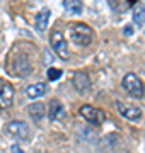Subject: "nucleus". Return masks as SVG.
I'll list each match as a JSON object with an SVG mask.
<instances>
[{
  "instance_id": "nucleus-1",
  "label": "nucleus",
  "mask_w": 145,
  "mask_h": 153,
  "mask_svg": "<svg viewBox=\"0 0 145 153\" xmlns=\"http://www.w3.org/2000/svg\"><path fill=\"white\" fill-rule=\"evenodd\" d=\"M68 34H70V38H72L73 43L78 44V46H89L92 43V39H94L92 29L87 24H82V22H73V24H70Z\"/></svg>"
},
{
  "instance_id": "nucleus-2",
  "label": "nucleus",
  "mask_w": 145,
  "mask_h": 153,
  "mask_svg": "<svg viewBox=\"0 0 145 153\" xmlns=\"http://www.w3.org/2000/svg\"><path fill=\"white\" fill-rule=\"evenodd\" d=\"M123 87L133 97H144V94H145L144 83H142V80L135 73H126L123 76Z\"/></svg>"
},
{
  "instance_id": "nucleus-3",
  "label": "nucleus",
  "mask_w": 145,
  "mask_h": 153,
  "mask_svg": "<svg viewBox=\"0 0 145 153\" xmlns=\"http://www.w3.org/2000/svg\"><path fill=\"white\" fill-rule=\"evenodd\" d=\"M10 65V68H9V71L12 70V73H16L17 76H28L29 73H31V61H29L28 55H24V53H21V55H17L14 60H12V63H9Z\"/></svg>"
},
{
  "instance_id": "nucleus-4",
  "label": "nucleus",
  "mask_w": 145,
  "mask_h": 153,
  "mask_svg": "<svg viewBox=\"0 0 145 153\" xmlns=\"http://www.w3.org/2000/svg\"><path fill=\"white\" fill-rule=\"evenodd\" d=\"M50 43H51V48L55 49V53H58L60 58L68 60L70 51H68V44H67V41H65L63 33H60V31H53L51 36H50Z\"/></svg>"
},
{
  "instance_id": "nucleus-5",
  "label": "nucleus",
  "mask_w": 145,
  "mask_h": 153,
  "mask_svg": "<svg viewBox=\"0 0 145 153\" xmlns=\"http://www.w3.org/2000/svg\"><path fill=\"white\" fill-rule=\"evenodd\" d=\"M5 133L12 138H17V140H28L31 134L29 126L24 121H10L9 124H5Z\"/></svg>"
},
{
  "instance_id": "nucleus-6",
  "label": "nucleus",
  "mask_w": 145,
  "mask_h": 153,
  "mask_svg": "<svg viewBox=\"0 0 145 153\" xmlns=\"http://www.w3.org/2000/svg\"><path fill=\"white\" fill-rule=\"evenodd\" d=\"M78 112H80V116H82L85 121H89L90 124L99 126L106 121V114L101 109H97V107H92V105H82V107L78 109Z\"/></svg>"
},
{
  "instance_id": "nucleus-7",
  "label": "nucleus",
  "mask_w": 145,
  "mask_h": 153,
  "mask_svg": "<svg viewBox=\"0 0 145 153\" xmlns=\"http://www.w3.org/2000/svg\"><path fill=\"white\" fill-rule=\"evenodd\" d=\"M116 109L118 112L123 116V117H126V119L130 121H137L142 117V111H140V107H137V105H132V104H126V102H121V100H116Z\"/></svg>"
},
{
  "instance_id": "nucleus-8",
  "label": "nucleus",
  "mask_w": 145,
  "mask_h": 153,
  "mask_svg": "<svg viewBox=\"0 0 145 153\" xmlns=\"http://www.w3.org/2000/svg\"><path fill=\"white\" fill-rule=\"evenodd\" d=\"M14 102V87L10 83H2L0 85V107L7 109Z\"/></svg>"
},
{
  "instance_id": "nucleus-9",
  "label": "nucleus",
  "mask_w": 145,
  "mask_h": 153,
  "mask_svg": "<svg viewBox=\"0 0 145 153\" xmlns=\"http://www.w3.org/2000/svg\"><path fill=\"white\" fill-rule=\"evenodd\" d=\"M48 117L50 121H61L65 119V109L58 99H51L50 107H48Z\"/></svg>"
},
{
  "instance_id": "nucleus-10",
  "label": "nucleus",
  "mask_w": 145,
  "mask_h": 153,
  "mask_svg": "<svg viewBox=\"0 0 145 153\" xmlns=\"http://www.w3.org/2000/svg\"><path fill=\"white\" fill-rule=\"evenodd\" d=\"M73 85H75V88H77L78 92H85V90H89V87H90L89 75H87L85 71H77V73L73 75Z\"/></svg>"
},
{
  "instance_id": "nucleus-11",
  "label": "nucleus",
  "mask_w": 145,
  "mask_h": 153,
  "mask_svg": "<svg viewBox=\"0 0 145 153\" xmlns=\"http://www.w3.org/2000/svg\"><path fill=\"white\" fill-rule=\"evenodd\" d=\"M28 112H29V116H31V117L38 123V121H41L43 117H45L46 107H45V104H43V102H33V104L28 105Z\"/></svg>"
},
{
  "instance_id": "nucleus-12",
  "label": "nucleus",
  "mask_w": 145,
  "mask_h": 153,
  "mask_svg": "<svg viewBox=\"0 0 145 153\" xmlns=\"http://www.w3.org/2000/svg\"><path fill=\"white\" fill-rule=\"evenodd\" d=\"M48 22H50V9H43L36 16V29L39 33H45L48 27Z\"/></svg>"
},
{
  "instance_id": "nucleus-13",
  "label": "nucleus",
  "mask_w": 145,
  "mask_h": 153,
  "mask_svg": "<svg viewBox=\"0 0 145 153\" xmlns=\"http://www.w3.org/2000/svg\"><path fill=\"white\" fill-rule=\"evenodd\" d=\"M46 94V85L45 83H31L28 88H26V95L29 99H38L43 97Z\"/></svg>"
},
{
  "instance_id": "nucleus-14",
  "label": "nucleus",
  "mask_w": 145,
  "mask_h": 153,
  "mask_svg": "<svg viewBox=\"0 0 145 153\" xmlns=\"http://www.w3.org/2000/svg\"><path fill=\"white\" fill-rule=\"evenodd\" d=\"M132 17H133V24L135 26H144L145 22V7L144 5H137L133 9V14H132Z\"/></svg>"
},
{
  "instance_id": "nucleus-15",
  "label": "nucleus",
  "mask_w": 145,
  "mask_h": 153,
  "mask_svg": "<svg viewBox=\"0 0 145 153\" xmlns=\"http://www.w3.org/2000/svg\"><path fill=\"white\" fill-rule=\"evenodd\" d=\"M63 7L70 14H80L82 12V0H63Z\"/></svg>"
},
{
  "instance_id": "nucleus-16",
  "label": "nucleus",
  "mask_w": 145,
  "mask_h": 153,
  "mask_svg": "<svg viewBox=\"0 0 145 153\" xmlns=\"http://www.w3.org/2000/svg\"><path fill=\"white\" fill-rule=\"evenodd\" d=\"M60 76H61V70H56V68H50L48 70V78H50L51 82L53 80H58Z\"/></svg>"
},
{
  "instance_id": "nucleus-17",
  "label": "nucleus",
  "mask_w": 145,
  "mask_h": 153,
  "mask_svg": "<svg viewBox=\"0 0 145 153\" xmlns=\"http://www.w3.org/2000/svg\"><path fill=\"white\" fill-rule=\"evenodd\" d=\"M12 152H14V153H21V150H19V146L14 145V146H12Z\"/></svg>"
}]
</instances>
